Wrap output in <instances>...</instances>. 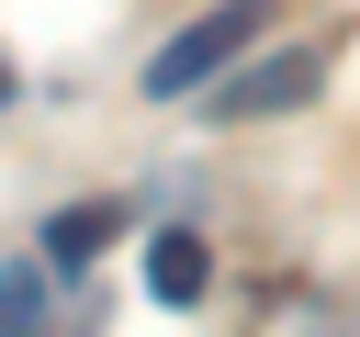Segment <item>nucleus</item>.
I'll use <instances>...</instances> for the list:
<instances>
[{
	"label": "nucleus",
	"mask_w": 360,
	"mask_h": 337,
	"mask_svg": "<svg viewBox=\"0 0 360 337\" xmlns=\"http://www.w3.org/2000/svg\"><path fill=\"white\" fill-rule=\"evenodd\" d=\"M259 34H270V0H214L191 34H169V45L146 56V90H158V101H180V90H214V79H225V67H236Z\"/></svg>",
	"instance_id": "nucleus-1"
},
{
	"label": "nucleus",
	"mask_w": 360,
	"mask_h": 337,
	"mask_svg": "<svg viewBox=\"0 0 360 337\" xmlns=\"http://www.w3.org/2000/svg\"><path fill=\"white\" fill-rule=\"evenodd\" d=\"M315 79H326V56H315V45H281V56H259V67H225L202 112H225V124H259V112H292V101H315Z\"/></svg>",
	"instance_id": "nucleus-2"
},
{
	"label": "nucleus",
	"mask_w": 360,
	"mask_h": 337,
	"mask_svg": "<svg viewBox=\"0 0 360 337\" xmlns=\"http://www.w3.org/2000/svg\"><path fill=\"white\" fill-rule=\"evenodd\" d=\"M202 281H214L202 236H191V225H169V236L146 247V292H158V303H202Z\"/></svg>",
	"instance_id": "nucleus-3"
},
{
	"label": "nucleus",
	"mask_w": 360,
	"mask_h": 337,
	"mask_svg": "<svg viewBox=\"0 0 360 337\" xmlns=\"http://www.w3.org/2000/svg\"><path fill=\"white\" fill-rule=\"evenodd\" d=\"M112 225H124L112 202H79V213H56V225H45V270H56V281H68V270H90V258L112 247Z\"/></svg>",
	"instance_id": "nucleus-4"
},
{
	"label": "nucleus",
	"mask_w": 360,
	"mask_h": 337,
	"mask_svg": "<svg viewBox=\"0 0 360 337\" xmlns=\"http://www.w3.org/2000/svg\"><path fill=\"white\" fill-rule=\"evenodd\" d=\"M45 292H56V270H0V337H34Z\"/></svg>",
	"instance_id": "nucleus-5"
},
{
	"label": "nucleus",
	"mask_w": 360,
	"mask_h": 337,
	"mask_svg": "<svg viewBox=\"0 0 360 337\" xmlns=\"http://www.w3.org/2000/svg\"><path fill=\"white\" fill-rule=\"evenodd\" d=\"M0 101H11V56H0Z\"/></svg>",
	"instance_id": "nucleus-6"
}]
</instances>
